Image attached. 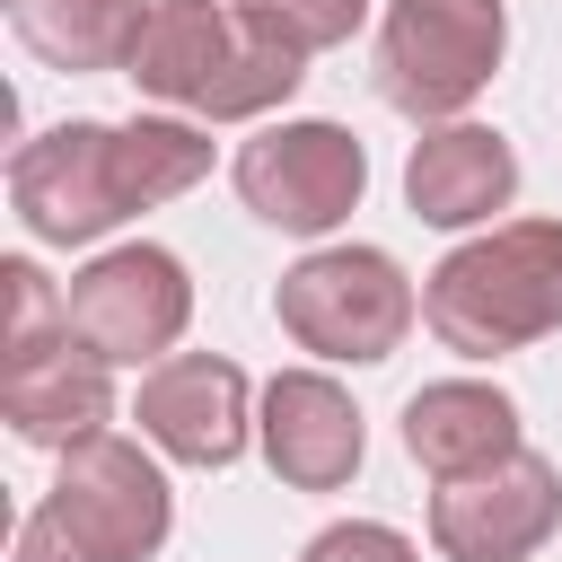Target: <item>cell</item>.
I'll use <instances>...</instances> for the list:
<instances>
[{"instance_id":"e0dca14e","label":"cell","mask_w":562,"mask_h":562,"mask_svg":"<svg viewBox=\"0 0 562 562\" xmlns=\"http://www.w3.org/2000/svg\"><path fill=\"white\" fill-rule=\"evenodd\" d=\"M0 290H9V334H0V351H26V342H44V334L70 325V290H53L26 255L0 263Z\"/></svg>"},{"instance_id":"277c9868","label":"cell","mask_w":562,"mask_h":562,"mask_svg":"<svg viewBox=\"0 0 562 562\" xmlns=\"http://www.w3.org/2000/svg\"><path fill=\"white\" fill-rule=\"evenodd\" d=\"M176 527L167 474L132 439H88L61 457V483L18 527V562H149Z\"/></svg>"},{"instance_id":"3957f363","label":"cell","mask_w":562,"mask_h":562,"mask_svg":"<svg viewBox=\"0 0 562 562\" xmlns=\"http://www.w3.org/2000/svg\"><path fill=\"white\" fill-rule=\"evenodd\" d=\"M422 316L465 360H501L562 334V220H509L492 237H465L422 281Z\"/></svg>"},{"instance_id":"8992f818","label":"cell","mask_w":562,"mask_h":562,"mask_svg":"<svg viewBox=\"0 0 562 562\" xmlns=\"http://www.w3.org/2000/svg\"><path fill=\"white\" fill-rule=\"evenodd\" d=\"M272 316L316 360H386L413 334V281L386 246H316L281 272Z\"/></svg>"},{"instance_id":"7c38bea8","label":"cell","mask_w":562,"mask_h":562,"mask_svg":"<svg viewBox=\"0 0 562 562\" xmlns=\"http://www.w3.org/2000/svg\"><path fill=\"white\" fill-rule=\"evenodd\" d=\"M255 439H263V465L290 483V492H342L360 474V413L351 395L325 378V369H281L263 386V413H255Z\"/></svg>"},{"instance_id":"5bb4252c","label":"cell","mask_w":562,"mask_h":562,"mask_svg":"<svg viewBox=\"0 0 562 562\" xmlns=\"http://www.w3.org/2000/svg\"><path fill=\"white\" fill-rule=\"evenodd\" d=\"M404 457L439 483H457L474 465H501V457H518V404L483 378H439L404 404Z\"/></svg>"},{"instance_id":"6da1fadb","label":"cell","mask_w":562,"mask_h":562,"mask_svg":"<svg viewBox=\"0 0 562 562\" xmlns=\"http://www.w3.org/2000/svg\"><path fill=\"white\" fill-rule=\"evenodd\" d=\"M211 176V132L140 114V123H53L9 158V202L44 246H97L132 211H158Z\"/></svg>"},{"instance_id":"7a4b0ae2","label":"cell","mask_w":562,"mask_h":562,"mask_svg":"<svg viewBox=\"0 0 562 562\" xmlns=\"http://www.w3.org/2000/svg\"><path fill=\"white\" fill-rule=\"evenodd\" d=\"M123 79L202 123H246V114H272L307 79V61L290 44H272L263 26H246L237 0H149V26L132 44Z\"/></svg>"},{"instance_id":"30bf717a","label":"cell","mask_w":562,"mask_h":562,"mask_svg":"<svg viewBox=\"0 0 562 562\" xmlns=\"http://www.w3.org/2000/svg\"><path fill=\"white\" fill-rule=\"evenodd\" d=\"M246 404L255 395H246V369L237 360H220V351H167L140 378V439L167 448L176 465L220 474V465L246 457V430H255Z\"/></svg>"},{"instance_id":"ba28073f","label":"cell","mask_w":562,"mask_h":562,"mask_svg":"<svg viewBox=\"0 0 562 562\" xmlns=\"http://www.w3.org/2000/svg\"><path fill=\"white\" fill-rule=\"evenodd\" d=\"M193 325V281H184V263L167 255V246H149V237H132V246H105L88 272H70V334L114 369V360H167L176 351V334Z\"/></svg>"},{"instance_id":"8fae6325","label":"cell","mask_w":562,"mask_h":562,"mask_svg":"<svg viewBox=\"0 0 562 562\" xmlns=\"http://www.w3.org/2000/svg\"><path fill=\"white\" fill-rule=\"evenodd\" d=\"M0 422H9L26 448L70 457V448L105 439V422H114V378H105V360L61 325V334H44V342H26V351L0 360Z\"/></svg>"},{"instance_id":"5b68a950","label":"cell","mask_w":562,"mask_h":562,"mask_svg":"<svg viewBox=\"0 0 562 562\" xmlns=\"http://www.w3.org/2000/svg\"><path fill=\"white\" fill-rule=\"evenodd\" d=\"M509 53L501 0H386L378 26V88L413 123H457Z\"/></svg>"},{"instance_id":"ac0fdd59","label":"cell","mask_w":562,"mask_h":562,"mask_svg":"<svg viewBox=\"0 0 562 562\" xmlns=\"http://www.w3.org/2000/svg\"><path fill=\"white\" fill-rule=\"evenodd\" d=\"M299 562H413V544H404L395 527H378V518H342V527L307 536Z\"/></svg>"},{"instance_id":"9c48e42d","label":"cell","mask_w":562,"mask_h":562,"mask_svg":"<svg viewBox=\"0 0 562 562\" xmlns=\"http://www.w3.org/2000/svg\"><path fill=\"white\" fill-rule=\"evenodd\" d=\"M553 527H562V474L536 448L430 492V544L448 562H527Z\"/></svg>"},{"instance_id":"2e32d148","label":"cell","mask_w":562,"mask_h":562,"mask_svg":"<svg viewBox=\"0 0 562 562\" xmlns=\"http://www.w3.org/2000/svg\"><path fill=\"white\" fill-rule=\"evenodd\" d=\"M237 9H246V26H263V35L290 44L299 61L351 44V26L369 18V0H237Z\"/></svg>"},{"instance_id":"9a60e30c","label":"cell","mask_w":562,"mask_h":562,"mask_svg":"<svg viewBox=\"0 0 562 562\" xmlns=\"http://www.w3.org/2000/svg\"><path fill=\"white\" fill-rule=\"evenodd\" d=\"M9 18L53 70H123L149 26V0H9Z\"/></svg>"},{"instance_id":"4fadbf2b","label":"cell","mask_w":562,"mask_h":562,"mask_svg":"<svg viewBox=\"0 0 562 562\" xmlns=\"http://www.w3.org/2000/svg\"><path fill=\"white\" fill-rule=\"evenodd\" d=\"M509 193H518V149L492 123H430L404 158V202L430 228H474L509 211Z\"/></svg>"},{"instance_id":"52a82bcc","label":"cell","mask_w":562,"mask_h":562,"mask_svg":"<svg viewBox=\"0 0 562 562\" xmlns=\"http://www.w3.org/2000/svg\"><path fill=\"white\" fill-rule=\"evenodd\" d=\"M369 193V149L342 132V123H272L237 149V202L263 220V228H290V237H325L360 211Z\"/></svg>"}]
</instances>
